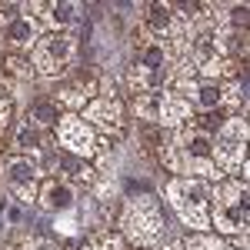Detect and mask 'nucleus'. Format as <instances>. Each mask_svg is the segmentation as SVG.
Wrapping results in <instances>:
<instances>
[{"label": "nucleus", "mask_w": 250, "mask_h": 250, "mask_svg": "<svg viewBox=\"0 0 250 250\" xmlns=\"http://www.w3.org/2000/svg\"><path fill=\"white\" fill-rule=\"evenodd\" d=\"M160 160L170 167V170H190L200 173L204 180L217 177V167H213V140L207 130L200 127H187V130H177L170 144H164L160 150Z\"/></svg>", "instance_id": "1"}, {"label": "nucleus", "mask_w": 250, "mask_h": 250, "mask_svg": "<svg viewBox=\"0 0 250 250\" xmlns=\"http://www.w3.org/2000/svg\"><path fill=\"white\" fill-rule=\"evenodd\" d=\"M173 210L180 213V220L193 230H207L210 227V180L204 177H177L167 187Z\"/></svg>", "instance_id": "2"}, {"label": "nucleus", "mask_w": 250, "mask_h": 250, "mask_svg": "<svg viewBox=\"0 0 250 250\" xmlns=\"http://www.w3.org/2000/svg\"><path fill=\"white\" fill-rule=\"evenodd\" d=\"M124 233L134 244H154L157 237L164 233V213H160V204H157L154 193L134 197L130 210L124 213Z\"/></svg>", "instance_id": "3"}, {"label": "nucleus", "mask_w": 250, "mask_h": 250, "mask_svg": "<svg viewBox=\"0 0 250 250\" xmlns=\"http://www.w3.org/2000/svg\"><path fill=\"white\" fill-rule=\"evenodd\" d=\"M247 217H250V197L244 184H227L224 193L217 197L213 204V217H210V227L224 233H244L247 230Z\"/></svg>", "instance_id": "4"}, {"label": "nucleus", "mask_w": 250, "mask_h": 250, "mask_svg": "<svg viewBox=\"0 0 250 250\" xmlns=\"http://www.w3.org/2000/svg\"><path fill=\"white\" fill-rule=\"evenodd\" d=\"M77 57V40L70 37V34H50V37H43L37 43V54H34V67H37V74L43 77H60L70 63Z\"/></svg>", "instance_id": "5"}, {"label": "nucleus", "mask_w": 250, "mask_h": 250, "mask_svg": "<svg viewBox=\"0 0 250 250\" xmlns=\"http://www.w3.org/2000/svg\"><path fill=\"white\" fill-rule=\"evenodd\" d=\"M244 150H247V120H244V117H230V120L217 130L213 154H217V160H220L227 170H237V167L244 164Z\"/></svg>", "instance_id": "6"}, {"label": "nucleus", "mask_w": 250, "mask_h": 250, "mask_svg": "<svg viewBox=\"0 0 250 250\" xmlns=\"http://www.w3.org/2000/svg\"><path fill=\"white\" fill-rule=\"evenodd\" d=\"M37 177H40V170L30 157H10L3 164V180H7V187H10L17 204H30L37 197V190H34V180Z\"/></svg>", "instance_id": "7"}, {"label": "nucleus", "mask_w": 250, "mask_h": 250, "mask_svg": "<svg viewBox=\"0 0 250 250\" xmlns=\"http://www.w3.org/2000/svg\"><path fill=\"white\" fill-rule=\"evenodd\" d=\"M57 134H60V144H63V150L74 157H90L94 154V127L87 124V120H80V117H63L57 124Z\"/></svg>", "instance_id": "8"}, {"label": "nucleus", "mask_w": 250, "mask_h": 250, "mask_svg": "<svg viewBox=\"0 0 250 250\" xmlns=\"http://www.w3.org/2000/svg\"><path fill=\"white\" fill-rule=\"evenodd\" d=\"M180 90H184V100L193 104V107H200L204 114H210L217 110L224 100H220V83L217 80H200V77H187L180 80Z\"/></svg>", "instance_id": "9"}, {"label": "nucleus", "mask_w": 250, "mask_h": 250, "mask_svg": "<svg viewBox=\"0 0 250 250\" xmlns=\"http://www.w3.org/2000/svg\"><path fill=\"white\" fill-rule=\"evenodd\" d=\"M40 204L47 207L50 213H63L77 204V193L70 187V180H50L43 190H40Z\"/></svg>", "instance_id": "10"}, {"label": "nucleus", "mask_w": 250, "mask_h": 250, "mask_svg": "<svg viewBox=\"0 0 250 250\" xmlns=\"http://www.w3.org/2000/svg\"><path fill=\"white\" fill-rule=\"evenodd\" d=\"M147 30L154 37H177L180 34V23L173 17L170 3H150V10H147Z\"/></svg>", "instance_id": "11"}, {"label": "nucleus", "mask_w": 250, "mask_h": 250, "mask_svg": "<svg viewBox=\"0 0 250 250\" xmlns=\"http://www.w3.org/2000/svg\"><path fill=\"white\" fill-rule=\"evenodd\" d=\"M87 124L90 127H100V130H114L117 124H120V104H117L114 97H104V100H94L90 107H87Z\"/></svg>", "instance_id": "12"}, {"label": "nucleus", "mask_w": 250, "mask_h": 250, "mask_svg": "<svg viewBox=\"0 0 250 250\" xmlns=\"http://www.w3.org/2000/svg\"><path fill=\"white\" fill-rule=\"evenodd\" d=\"M160 80H164V70H150V67L137 63V60H134V67L127 70V83H130V90H137V97L160 90Z\"/></svg>", "instance_id": "13"}, {"label": "nucleus", "mask_w": 250, "mask_h": 250, "mask_svg": "<svg viewBox=\"0 0 250 250\" xmlns=\"http://www.w3.org/2000/svg\"><path fill=\"white\" fill-rule=\"evenodd\" d=\"M50 23H54V27H74V23H83V7H80V3H70V0L50 3Z\"/></svg>", "instance_id": "14"}, {"label": "nucleus", "mask_w": 250, "mask_h": 250, "mask_svg": "<svg viewBox=\"0 0 250 250\" xmlns=\"http://www.w3.org/2000/svg\"><path fill=\"white\" fill-rule=\"evenodd\" d=\"M27 124H34V127H40V130L54 127V124H60V107L54 104V100H37V104L30 107Z\"/></svg>", "instance_id": "15"}, {"label": "nucleus", "mask_w": 250, "mask_h": 250, "mask_svg": "<svg viewBox=\"0 0 250 250\" xmlns=\"http://www.w3.org/2000/svg\"><path fill=\"white\" fill-rule=\"evenodd\" d=\"M0 74L17 80V83H27L30 74H34V67L27 63V57H20V54H3V57H0Z\"/></svg>", "instance_id": "16"}, {"label": "nucleus", "mask_w": 250, "mask_h": 250, "mask_svg": "<svg viewBox=\"0 0 250 250\" xmlns=\"http://www.w3.org/2000/svg\"><path fill=\"white\" fill-rule=\"evenodd\" d=\"M160 107H164V94H160V90H154V94H140L134 100L137 117H144L147 124H160Z\"/></svg>", "instance_id": "17"}, {"label": "nucleus", "mask_w": 250, "mask_h": 250, "mask_svg": "<svg viewBox=\"0 0 250 250\" xmlns=\"http://www.w3.org/2000/svg\"><path fill=\"white\" fill-rule=\"evenodd\" d=\"M247 50V37H244V30H224V34H217V54L224 57H237V54H244Z\"/></svg>", "instance_id": "18"}, {"label": "nucleus", "mask_w": 250, "mask_h": 250, "mask_svg": "<svg viewBox=\"0 0 250 250\" xmlns=\"http://www.w3.org/2000/svg\"><path fill=\"white\" fill-rule=\"evenodd\" d=\"M34 34H37V27L23 17V14L7 27V40H10L14 47H30V43H34Z\"/></svg>", "instance_id": "19"}, {"label": "nucleus", "mask_w": 250, "mask_h": 250, "mask_svg": "<svg viewBox=\"0 0 250 250\" xmlns=\"http://www.w3.org/2000/svg\"><path fill=\"white\" fill-rule=\"evenodd\" d=\"M94 154H97V160H100V167H107V164H110V160H114L117 154H120V140H117V137H100V140H97L94 144Z\"/></svg>", "instance_id": "20"}, {"label": "nucleus", "mask_w": 250, "mask_h": 250, "mask_svg": "<svg viewBox=\"0 0 250 250\" xmlns=\"http://www.w3.org/2000/svg\"><path fill=\"white\" fill-rule=\"evenodd\" d=\"M40 144H43V130L40 127L23 124L17 130V147H23V150H40Z\"/></svg>", "instance_id": "21"}, {"label": "nucleus", "mask_w": 250, "mask_h": 250, "mask_svg": "<svg viewBox=\"0 0 250 250\" xmlns=\"http://www.w3.org/2000/svg\"><path fill=\"white\" fill-rule=\"evenodd\" d=\"M54 97H57L54 104H63V107H70V110H80V107L87 104V97L80 94V90L74 87V83H67V87H60V90H57Z\"/></svg>", "instance_id": "22"}, {"label": "nucleus", "mask_w": 250, "mask_h": 250, "mask_svg": "<svg viewBox=\"0 0 250 250\" xmlns=\"http://www.w3.org/2000/svg\"><path fill=\"white\" fill-rule=\"evenodd\" d=\"M124 193L134 200V197H147V193H154V184L150 180H144V177H127L124 180Z\"/></svg>", "instance_id": "23"}, {"label": "nucleus", "mask_w": 250, "mask_h": 250, "mask_svg": "<svg viewBox=\"0 0 250 250\" xmlns=\"http://www.w3.org/2000/svg\"><path fill=\"white\" fill-rule=\"evenodd\" d=\"M50 230L54 233H63V237H74V233L80 230L77 227V217H74V213H57V217H54V224H50Z\"/></svg>", "instance_id": "24"}, {"label": "nucleus", "mask_w": 250, "mask_h": 250, "mask_svg": "<svg viewBox=\"0 0 250 250\" xmlns=\"http://www.w3.org/2000/svg\"><path fill=\"white\" fill-rule=\"evenodd\" d=\"M187 250H230L227 244L213 240V237H190L187 240Z\"/></svg>", "instance_id": "25"}, {"label": "nucleus", "mask_w": 250, "mask_h": 250, "mask_svg": "<svg viewBox=\"0 0 250 250\" xmlns=\"http://www.w3.org/2000/svg\"><path fill=\"white\" fill-rule=\"evenodd\" d=\"M124 247V237L120 233H100L94 240V250H120Z\"/></svg>", "instance_id": "26"}, {"label": "nucleus", "mask_w": 250, "mask_h": 250, "mask_svg": "<svg viewBox=\"0 0 250 250\" xmlns=\"http://www.w3.org/2000/svg\"><path fill=\"white\" fill-rule=\"evenodd\" d=\"M227 20H230V30H244V27H247V7H244V3H240V7H230Z\"/></svg>", "instance_id": "27"}, {"label": "nucleus", "mask_w": 250, "mask_h": 250, "mask_svg": "<svg viewBox=\"0 0 250 250\" xmlns=\"http://www.w3.org/2000/svg\"><path fill=\"white\" fill-rule=\"evenodd\" d=\"M17 17H20V7H14V3H0V27H3V30H7Z\"/></svg>", "instance_id": "28"}, {"label": "nucleus", "mask_w": 250, "mask_h": 250, "mask_svg": "<svg viewBox=\"0 0 250 250\" xmlns=\"http://www.w3.org/2000/svg\"><path fill=\"white\" fill-rule=\"evenodd\" d=\"M23 250H60L57 240H47V237H40V240H27V247Z\"/></svg>", "instance_id": "29"}, {"label": "nucleus", "mask_w": 250, "mask_h": 250, "mask_svg": "<svg viewBox=\"0 0 250 250\" xmlns=\"http://www.w3.org/2000/svg\"><path fill=\"white\" fill-rule=\"evenodd\" d=\"M7 120H10V100H0V130L7 127Z\"/></svg>", "instance_id": "30"}, {"label": "nucleus", "mask_w": 250, "mask_h": 250, "mask_svg": "<svg viewBox=\"0 0 250 250\" xmlns=\"http://www.w3.org/2000/svg\"><path fill=\"white\" fill-rule=\"evenodd\" d=\"M0 100H7V87H3V80H0Z\"/></svg>", "instance_id": "31"}, {"label": "nucleus", "mask_w": 250, "mask_h": 250, "mask_svg": "<svg viewBox=\"0 0 250 250\" xmlns=\"http://www.w3.org/2000/svg\"><path fill=\"white\" fill-rule=\"evenodd\" d=\"M167 250H184V247H180V244H170V247H167Z\"/></svg>", "instance_id": "32"}, {"label": "nucleus", "mask_w": 250, "mask_h": 250, "mask_svg": "<svg viewBox=\"0 0 250 250\" xmlns=\"http://www.w3.org/2000/svg\"><path fill=\"white\" fill-rule=\"evenodd\" d=\"M0 250H7V247H0Z\"/></svg>", "instance_id": "33"}]
</instances>
